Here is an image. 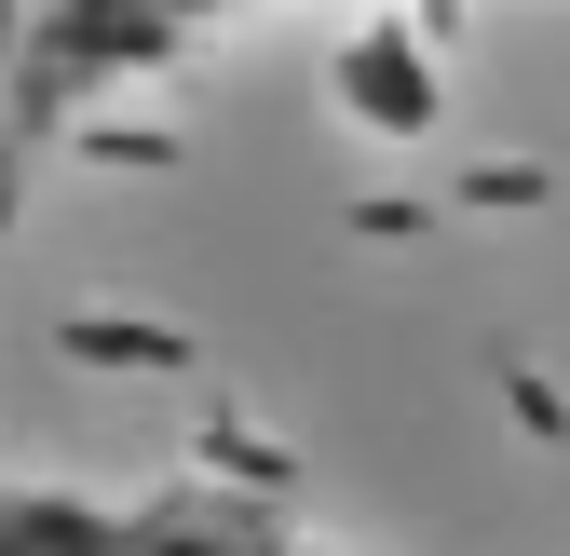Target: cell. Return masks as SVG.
<instances>
[{"mask_svg": "<svg viewBox=\"0 0 570 556\" xmlns=\"http://www.w3.org/2000/svg\"><path fill=\"white\" fill-rule=\"evenodd\" d=\"M245 14H272V0H0V231L109 96H136L150 68H177L190 41Z\"/></svg>", "mask_w": 570, "mask_h": 556, "instance_id": "1", "label": "cell"}, {"mask_svg": "<svg viewBox=\"0 0 570 556\" xmlns=\"http://www.w3.org/2000/svg\"><path fill=\"white\" fill-rule=\"evenodd\" d=\"M0 556H326L245 489H68L0 475Z\"/></svg>", "mask_w": 570, "mask_h": 556, "instance_id": "2", "label": "cell"}]
</instances>
